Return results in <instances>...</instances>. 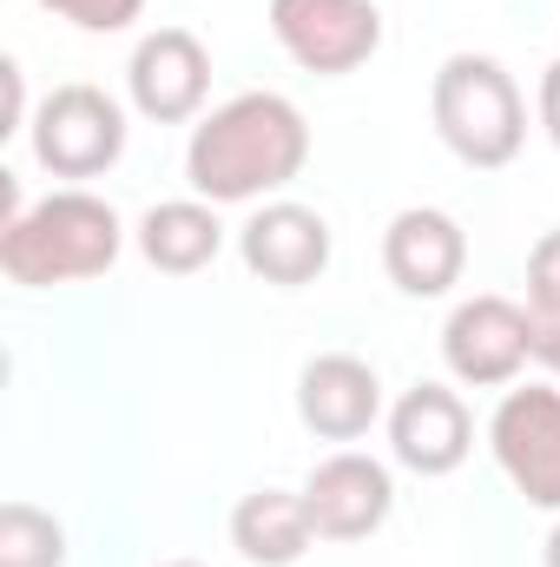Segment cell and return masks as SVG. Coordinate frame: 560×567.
<instances>
[{
  "mask_svg": "<svg viewBox=\"0 0 560 567\" xmlns=\"http://www.w3.org/2000/svg\"><path fill=\"white\" fill-rule=\"evenodd\" d=\"M303 165L310 126L283 93H238L211 106L185 145V178L205 205H251L265 192H283Z\"/></svg>",
  "mask_w": 560,
  "mask_h": 567,
  "instance_id": "6da1fadb",
  "label": "cell"
},
{
  "mask_svg": "<svg viewBox=\"0 0 560 567\" xmlns=\"http://www.w3.org/2000/svg\"><path fill=\"white\" fill-rule=\"evenodd\" d=\"M126 251V225L106 198L66 185L27 205L20 218L0 225V271L20 290H53V284L106 278Z\"/></svg>",
  "mask_w": 560,
  "mask_h": 567,
  "instance_id": "7a4b0ae2",
  "label": "cell"
},
{
  "mask_svg": "<svg viewBox=\"0 0 560 567\" xmlns=\"http://www.w3.org/2000/svg\"><path fill=\"white\" fill-rule=\"evenodd\" d=\"M428 120L442 145L475 172H501L528 145V100L495 53H448L428 86Z\"/></svg>",
  "mask_w": 560,
  "mask_h": 567,
  "instance_id": "3957f363",
  "label": "cell"
},
{
  "mask_svg": "<svg viewBox=\"0 0 560 567\" xmlns=\"http://www.w3.org/2000/svg\"><path fill=\"white\" fill-rule=\"evenodd\" d=\"M33 158L53 172V178H100L120 165L126 152V106L106 93V86H53L40 106H33Z\"/></svg>",
  "mask_w": 560,
  "mask_h": 567,
  "instance_id": "277c9868",
  "label": "cell"
},
{
  "mask_svg": "<svg viewBox=\"0 0 560 567\" xmlns=\"http://www.w3.org/2000/svg\"><path fill=\"white\" fill-rule=\"evenodd\" d=\"M271 40L303 73L343 80L376 60L383 7L376 0H271Z\"/></svg>",
  "mask_w": 560,
  "mask_h": 567,
  "instance_id": "5b68a950",
  "label": "cell"
},
{
  "mask_svg": "<svg viewBox=\"0 0 560 567\" xmlns=\"http://www.w3.org/2000/svg\"><path fill=\"white\" fill-rule=\"evenodd\" d=\"M488 449L528 508L560 515V390L548 383L508 390L488 416Z\"/></svg>",
  "mask_w": 560,
  "mask_h": 567,
  "instance_id": "8992f818",
  "label": "cell"
},
{
  "mask_svg": "<svg viewBox=\"0 0 560 567\" xmlns=\"http://www.w3.org/2000/svg\"><path fill=\"white\" fill-rule=\"evenodd\" d=\"M442 363L455 383L468 390H508L528 363H535V343H528V310L515 297H462L442 323Z\"/></svg>",
  "mask_w": 560,
  "mask_h": 567,
  "instance_id": "52a82bcc",
  "label": "cell"
},
{
  "mask_svg": "<svg viewBox=\"0 0 560 567\" xmlns=\"http://www.w3.org/2000/svg\"><path fill=\"white\" fill-rule=\"evenodd\" d=\"M126 93L139 106V120L152 126H185L205 113V93H211V53L198 33L185 27H158L145 33L126 60Z\"/></svg>",
  "mask_w": 560,
  "mask_h": 567,
  "instance_id": "ba28073f",
  "label": "cell"
},
{
  "mask_svg": "<svg viewBox=\"0 0 560 567\" xmlns=\"http://www.w3.org/2000/svg\"><path fill=\"white\" fill-rule=\"evenodd\" d=\"M303 508L317 522V542H370L390 522V508H396V475L376 455L336 449V455H323L310 468Z\"/></svg>",
  "mask_w": 560,
  "mask_h": 567,
  "instance_id": "9c48e42d",
  "label": "cell"
},
{
  "mask_svg": "<svg viewBox=\"0 0 560 567\" xmlns=\"http://www.w3.org/2000/svg\"><path fill=\"white\" fill-rule=\"evenodd\" d=\"M330 225H323V212H310V205H265V212H251L245 225H238V258H245V271L265 284H278V290H303V284H317L330 271Z\"/></svg>",
  "mask_w": 560,
  "mask_h": 567,
  "instance_id": "30bf717a",
  "label": "cell"
},
{
  "mask_svg": "<svg viewBox=\"0 0 560 567\" xmlns=\"http://www.w3.org/2000/svg\"><path fill=\"white\" fill-rule=\"evenodd\" d=\"M297 416L317 442H363L383 416V377L350 350H323L297 377Z\"/></svg>",
  "mask_w": 560,
  "mask_h": 567,
  "instance_id": "8fae6325",
  "label": "cell"
},
{
  "mask_svg": "<svg viewBox=\"0 0 560 567\" xmlns=\"http://www.w3.org/2000/svg\"><path fill=\"white\" fill-rule=\"evenodd\" d=\"M475 449V416L448 383H416L390 403V455L409 475H455Z\"/></svg>",
  "mask_w": 560,
  "mask_h": 567,
  "instance_id": "7c38bea8",
  "label": "cell"
},
{
  "mask_svg": "<svg viewBox=\"0 0 560 567\" xmlns=\"http://www.w3.org/2000/svg\"><path fill=\"white\" fill-rule=\"evenodd\" d=\"M383 271L403 297H448L468 271V231L435 205H409L383 231Z\"/></svg>",
  "mask_w": 560,
  "mask_h": 567,
  "instance_id": "4fadbf2b",
  "label": "cell"
},
{
  "mask_svg": "<svg viewBox=\"0 0 560 567\" xmlns=\"http://www.w3.org/2000/svg\"><path fill=\"white\" fill-rule=\"evenodd\" d=\"M218 251H225V225H218V205L205 198H165L139 218V258L165 278H191Z\"/></svg>",
  "mask_w": 560,
  "mask_h": 567,
  "instance_id": "5bb4252c",
  "label": "cell"
},
{
  "mask_svg": "<svg viewBox=\"0 0 560 567\" xmlns=\"http://www.w3.org/2000/svg\"><path fill=\"white\" fill-rule=\"evenodd\" d=\"M317 542V522L303 508V488H258L231 508V548L251 567H297Z\"/></svg>",
  "mask_w": 560,
  "mask_h": 567,
  "instance_id": "9a60e30c",
  "label": "cell"
},
{
  "mask_svg": "<svg viewBox=\"0 0 560 567\" xmlns=\"http://www.w3.org/2000/svg\"><path fill=\"white\" fill-rule=\"evenodd\" d=\"M0 567H66V528L33 502H7L0 508Z\"/></svg>",
  "mask_w": 560,
  "mask_h": 567,
  "instance_id": "2e32d148",
  "label": "cell"
},
{
  "mask_svg": "<svg viewBox=\"0 0 560 567\" xmlns=\"http://www.w3.org/2000/svg\"><path fill=\"white\" fill-rule=\"evenodd\" d=\"M40 7L60 13V20L80 27V33H126L145 13V0H40Z\"/></svg>",
  "mask_w": 560,
  "mask_h": 567,
  "instance_id": "e0dca14e",
  "label": "cell"
},
{
  "mask_svg": "<svg viewBox=\"0 0 560 567\" xmlns=\"http://www.w3.org/2000/svg\"><path fill=\"white\" fill-rule=\"evenodd\" d=\"M528 310H560V231H541L528 251Z\"/></svg>",
  "mask_w": 560,
  "mask_h": 567,
  "instance_id": "ac0fdd59",
  "label": "cell"
},
{
  "mask_svg": "<svg viewBox=\"0 0 560 567\" xmlns=\"http://www.w3.org/2000/svg\"><path fill=\"white\" fill-rule=\"evenodd\" d=\"M528 343H535V363L560 377V310H528Z\"/></svg>",
  "mask_w": 560,
  "mask_h": 567,
  "instance_id": "d6986e66",
  "label": "cell"
},
{
  "mask_svg": "<svg viewBox=\"0 0 560 567\" xmlns=\"http://www.w3.org/2000/svg\"><path fill=\"white\" fill-rule=\"evenodd\" d=\"M535 106H541V133L560 145V60L541 73V93H535Z\"/></svg>",
  "mask_w": 560,
  "mask_h": 567,
  "instance_id": "ffe728a7",
  "label": "cell"
},
{
  "mask_svg": "<svg viewBox=\"0 0 560 567\" xmlns=\"http://www.w3.org/2000/svg\"><path fill=\"white\" fill-rule=\"evenodd\" d=\"M541 561L560 567V522H554V535H548V548H541Z\"/></svg>",
  "mask_w": 560,
  "mask_h": 567,
  "instance_id": "44dd1931",
  "label": "cell"
},
{
  "mask_svg": "<svg viewBox=\"0 0 560 567\" xmlns=\"http://www.w3.org/2000/svg\"><path fill=\"white\" fill-rule=\"evenodd\" d=\"M165 567H205V561H165Z\"/></svg>",
  "mask_w": 560,
  "mask_h": 567,
  "instance_id": "7402d4cb",
  "label": "cell"
}]
</instances>
